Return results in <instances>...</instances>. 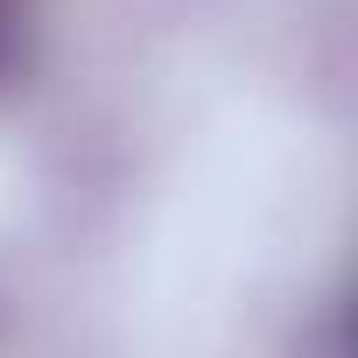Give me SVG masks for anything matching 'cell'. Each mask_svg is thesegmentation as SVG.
<instances>
[{"label":"cell","mask_w":358,"mask_h":358,"mask_svg":"<svg viewBox=\"0 0 358 358\" xmlns=\"http://www.w3.org/2000/svg\"><path fill=\"white\" fill-rule=\"evenodd\" d=\"M8 43H15V0H0V64H8Z\"/></svg>","instance_id":"obj_1"}]
</instances>
